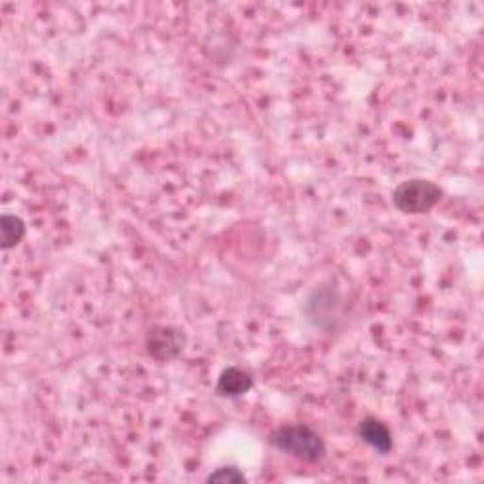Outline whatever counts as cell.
Returning a JSON list of instances; mask_svg holds the SVG:
<instances>
[{
    "mask_svg": "<svg viewBox=\"0 0 484 484\" xmlns=\"http://www.w3.org/2000/svg\"><path fill=\"white\" fill-rule=\"evenodd\" d=\"M269 445L307 464L320 462L327 454L322 435L305 424H286L276 427L269 435Z\"/></svg>",
    "mask_w": 484,
    "mask_h": 484,
    "instance_id": "6da1fadb",
    "label": "cell"
},
{
    "mask_svg": "<svg viewBox=\"0 0 484 484\" xmlns=\"http://www.w3.org/2000/svg\"><path fill=\"white\" fill-rule=\"evenodd\" d=\"M441 199L442 189L435 182H432V180L424 178L405 180V182H401L392 193L396 209L411 216L427 214L435 209Z\"/></svg>",
    "mask_w": 484,
    "mask_h": 484,
    "instance_id": "7a4b0ae2",
    "label": "cell"
},
{
    "mask_svg": "<svg viewBox=\"0 0 484 484\" xmlns=\"http://www.w3.org/2000/svg\"><path fill=\"white\" fill-rule=\"evenodd\" d=\"M186 347V337L180 329L171 326H156L150 329L146 337V349L148 354L157 359V362L165 364L182 354Z\"/></svg>",
    "mask_w": 484,
    "mask_h": 484,
    "instance_id": "3957f363",
    "label": "cell"
},
{
    "mask_svg": "<svg viewBox=\"0 0 484 484\" xmlns=\"http://www.w3.org/2000/svg\"><path fill=\"white\" fill-rule=\"evenodd\" d=\"M356 435L379 454H390L394 449V437L390 427L375 417L359 420L356 427Z\"/></svg>",
    "mask_w": 484,
    "mask_h": 484,
    "instance_id": "277c9868",
    "label": "cell"
},
{
    "mask_svg": "<svg viewBox=\"0 0 484 484\" xmlns=\"http://www.w3.org/2000/svg\"><path fill=\"white\" fill-rule=\"evenodd\" d=\"M254 388V379L248 371L237 365H229L219 373L216 394L219 397H241Z\"/></svg>",
    "mask_w": 484,
    "mask_h": 484,
    "instance_id": "5b68a950",
    "label": "cell"
},
{
    "mask_svg": "<svg viewBox=\"0 0 484 484\" xmlns=\"http://www.w3.org/2000/svg\"><path fill=\"white\" fill-rule=\"evenodd\" d=\"M0 234H3L0 248L3 250H12V248H16L25 239V221L16 214H3V218H0Z\"/></svg>",
    "mask_w": 484,
    "mask_h": 484,
    "instance_id": "8992f818",
    "label": "cell"
},
{
    "mask_svg": "<svg viewBox=\"0 0 484 484\" xmlns=\"http://www.w3.org/2000/svg\"><path fill=\"white\" fill-rule=\"evenodd\" d=\"M246 475L241 472L239 467L234 465H224L218 467L214 472L206 477V482H221V484H234V482H246Z\"/></svg>",
    "mask_w": 484,
    "mask_h": 484,
    "instance_id": "52a82bcc",
    "label": "cell"
}]
</instances>
